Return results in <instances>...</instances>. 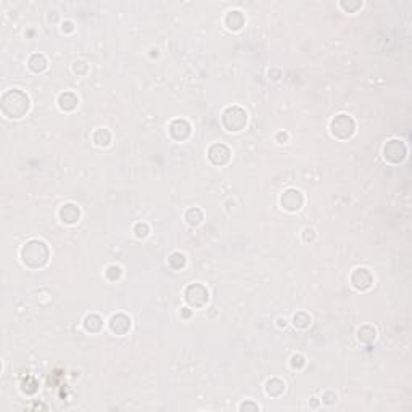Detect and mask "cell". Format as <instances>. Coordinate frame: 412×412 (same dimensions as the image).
I'll use <instances>...</instances> for the list:
<instances>
[{
	"label": "cell",
	"instance_id": "obj_1",
	"mask_svg": "<svg viewBox=\"0 0 412 412\" xmlns=\"http://www.w3.org/2000/svg\"><path fill=\"white\" fill-rule=\"evenodd\" d=\"M21 256L24 264H28L29 267H42L49 259V250L43 242L32 240L23 247Z\"/></svg>",
	"mask_w": 412,
	"mask_h": 412
},
{
	"label": "cell",
	"instance_id": "obj_2",
	"mask_svg": "<svg viewBox=\"0 0 412 412\" xmlns=\"http://www.w3.org/2000/svg\"><path fill=\"white\" fill-rule=\"evenodd\" d=\"M222 124L225 126L227 130H242L247 126V113L242 108L234 107V108H227L222 115Z\"/></svg>",
	"mask_w": 412,
	"mask_h": 412
},
{
	"label": "cell",
	"instance_id": "obj_3",
	"mask_svg": "<svg viewBox=\"0 0 412 412\" xmlns=\"http://www.w3.org/2000/svg\"><path fill=\"white\" fill-rule=\"evenodd\" d=\"M332 134L338 139H348L354 132V121L346 115H338L332 119Z\"/></svg>",
	"mask_w": 412,
	"mask_h": 412
},
{
	"label": "cell",
	"instance_id": "obj_4",
	"mask_svg": "<svg viewBox=\"0 0 412 412\" xmlns=\"http://www.w3.org/2000/svg\"><path fill=\"white\" fill-rule=\"evenodd\" d=\"M186 300L195 306V308H200V306H203L206 301H208V290L205 287H201L198 284H194V285H189L187 290H186Z\"/></svg>",
	"mask_w": 412,
	"mask_h": 412
},
{
	"label": "cell",
	"instance_id": "obj_5",
	"mask_svg": "<svg viewBox=\"0 0 412 412\" xmlns=\"http://www.w3.org/2000/svg\"><path fill=\"white\" fill-rule=\"evenodd\" d=\"M351 282H353V287L357 288V290H367V288L372 287L374 277L369 272V269L357 267V269H354V272L351 276Z\"/></svg>",
	"mask_w": 412,
	"mask_h": 412
},
{
	"label": "cell",
	"instance_id": "obj_6",
	"mask_svg": "<svg viewBox=\"0 0 412 412\" xmlns=\"http://www.w3.org/2000/svg\"><path fill=\"white\" fill-rule=\"evenodd\" d=\"M383 153H385V160H388L391 163H399L406 155V148L399 140H390V142L385 145Z\"/></svg>",
	"mask_w": 412,
	"mask_h": 412
},
{
	"label": "cell",
	"instance_id": "obj_7",
	"mask_svg": "<svg viewBox=\"0 0 412 412\" xmlns=\"http://www.w3.org/2000/svg\"><path fill=\"white\" fill-rule=\"evenodd\" d=\"M280 201H282V206L287 211H298L303 205V195L300 190L288 189L282 195V198H280Z\"/></svg>",
	"mask_w": 412,
	"mask_h": 412
},
{
	"label": "cell",
	"instance_id": "obj_8",
	"mask_svg": "<svg viewBox=\"0 0 412 412\" xmlns=\"http://www.w3.org/2000/svg\"><path fill=\"white\" fill-rule=\"evenodd\" d=\"M60 217L63 222L68 224H74L76 221H79V208L76 205H63L60 209Z\"/></svg>",
	"mask_w": 412,
	"mask_h": 412
},
{
	"label": "cell",
	"instance_id": "obj_9",
	"mask_svg": "<svg viewBox=\"0 0 412 412\" xmlns=\"http://www.w3.org/2000/svg\"><path fill=\"white\" fill-rule=\"evenodd\" d=\"M124 330V334L130 329V319H127L126 315H122V314H118V315H113L111 321H110V329L115 332L116 335H121V329Z\"/></svg>",
	"mask_w": 412,
	"mask_h": 412
},
{
	"label": "cell",
	"instance_id": "obj_10",
	"mask_svg": "<svg viewBox=\"0 0 412 412\" xmlns=\"http://www.w3.org/2000/svg\"><path fill=\"white\" fill-rule=\"evenodd\" d=\"M58 105H60V108H61V110L71 111V110L76 108L77 99H76V95H74V94H71V92H65V94H61V95H60Z\"/></svg>",
	"mask_w": 412,
	"mask_h": 412
},
{
	"label": "cell",
	"instance_id": "obj_11",
	"mask_svg": "<svg viewBox=\"0 0 412 412\" xmlns=\"http://www.w3.org/2000/svg\"><path fill=\"white\" fill-rule=\"evenodd\" d=\"M285 391V383L282 380H279V379H272V380H269L266 383V393L269 394V396H280Z\"/></svg>",
	"mask_w": 412,
	"mask_h": 412
},
{
	"label": "cell",
	"instance_id": "obj_12",
	"mask_svg": "<svg viewBox=\"0 0 412 412\" xmlns=\"http://www.w3.org/2000/svg\"><path fill=\"white\" fill-rule=\"evenodd\" d=\"M29 68L34 73H42L47 68V60L43 55H32L29 60Z\"/></svg>",
	"mask_w": 412,
	"mask_h": 412
},
{
	"label": "cell",
	"instance_id": "obj_13",
	"mask_svg": "<svg viewBox=\"0 0 412 412\" xmlns=\"http://www.w3.org/2000/svg\"><path fill=\"white\" fill-rule=\"evenodd\" d=\"M94 140L99 147H107L111 142V135L107 129H99L97 132L94 134Z\"/></svg>",
	"mask_w": 412,
	"mask_h": 412
},
{
	"label": "cell",
	"instance_id": "obj_14",
	"mask_svg": "<svg viewBox=\"0 0 412 412\" xmlns=\"http://www.w3.org/2000/svg\"><path fill=\"white\" fill-rule=\"evenodd\" d=\"M137 237H147L148 235V225L147 224H137L134 229Z\"/></svg>",
	"mask_w": 412,
	"mask_h": 412
},
{
	"label": "cell",
	"instance_id": "obj_15",
	"mask_svg": "<svg viewBox=\"0 0 412 412\" xmlns=\"http://www.w3.org/2000/svg\"><path fill=\"white\" fill-rule=\"evenodd\" d=\"M250 407H251V409H255V410H256V409H259L256 404H247V406L242 404V406H240V409H250Z\"/></svg>",
	"mask_w": 412,
	"mask_h": 412
}]
</instances>
